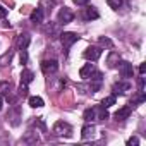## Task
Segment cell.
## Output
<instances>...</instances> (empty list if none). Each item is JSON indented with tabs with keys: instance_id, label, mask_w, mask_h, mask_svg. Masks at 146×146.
I'll return each mask as SVG.
<instances>
[{
	"instance_id": "cell-1",
	"label": "cell",
	"mask_w": 146,
	"mask_h": 146,
	"mask_svg": "<svg viewBox=\"0 0 146 146\" xmlns=\"http://www.w3.org/2000/svg\"><path fill=\"white\" fill-rule=\"evenodd\" d=\"M53 134H55V136L70 137L72 127H70V124H67V122H64V120H57V122L53 124Z\"/></svg>"
},
{
	"instance_id": "cell-2",
	"label": "cell",
	"mask_w": 146,
	"mask_h": 146,
	"mask_svg": "<svg viewBox=\"0 0 146 146\" xmlns=\"http://www.w3.org/2000/svg\"><path fill=\"white\" fill-rule=\"evenodd\" d=\"M58 36H60V41H62V46H64V52H65V53L69 52V48H70L72 45L79 40V36H78L76 33H60Z\"/></svg>"
},
{
	"instance_id": "cell-3",
	"label": "cell",
	"mask_w": 146,
	"mask_h": 146,
	"mask_svg": "<svg viewBox=\"0 0 146 146\" xmlns=\"http://www.w3.org/2000/svg\"><path fill=\"white\" fill-rule=\"evenodd\" d=\"M102 48L100 46H88L84 52H83V57L86 58V60H91V62H96L100 57H102Z\"/></svg>"
},
{
	"instance_id": "cell-4",
	"label": "cell",
	"mask_w": 146,
	"mask_h": 146,
	"mask_svg": "<svg viewBox=\"0 0 146 146\" xmlns=\"http://www.w3.org/2000/svg\"><path fill=\"white\" fill-rule=\"evenodd\" d=\"M40 67H41V70H43V74H55L57 72V69H58V64H57V60H43L41 64H40Z\"/></svg>"
},
{
	"instance_id": "cell-5",
	"label": "cell",
	"mask_w": 146,
	"mask_h": 146,
	"mask_svg": "<svg viewBox=\"0 0 146 146\" xmlns=\"http://www.w3.org/2000/svg\"><path fill=\"white\" fill-rule=\"evenodd\" d=\"M72 19H74V14H72L70 9L62 7V9L58 11V24H69Z\"/></svg>"
},
{
	"instance_id": "cell-6",
	"label": "cell",
	"mask_w": 146,
	"mask_h": 146,
	"mask_svg": "<svg viewBox=\"0 0 146 146\" xmlns=\"http://www.w3.org/2000/svg\"><path fill=\"white\" fill-rule=\"evenodd\" d=\"M131 90V83H127V81H119V83H115L113 86H112V91H113V95L117 96V95H124L125 91H129Z\"/></svg>"
},
{
	"instance_id": "cell-7",
	"label": "cell",
	"mask_w": 146,
	"mask_h": 146,
	"mask_svg": "<svg viewBox=\"0 0 146 146\" xmlns=\"http://www.w3.org/2000/svg\"><path fill=\"white\" fill-rule=\"evenodd\" d=\"M119 72H120L122 78H132V72H134L132 70V64L131 62H125V60L120 62L119 64Z\"/></svg>"
},
{
	"instance_id": "cell-8",
	"label": "cell",
	"mask_w": 146,
	"mask_h": 146,
	"mask_svg": "<svg viewBox=\"0 0 146 146\" xmlns=\"http://www.w3.org/2000/svg\"><path fill=\"white\" fill-rule=\"evenodd\" d=\"M29 43H31V36H29L28 33L19 35V38H17V48H19V50H26V48L29 46Z\"/></svg>"
},
{
	"instance_id": "cell-9",
	"label": "cell",
	"mask_w": 146,
	"mask_h": 146,
	"mask_svg": "<svg viewBox=\"0 0 146 146\" xmlns=\"http://www.w3.org/2000/svg\"><path fill=\"white\" fill-rule=\"evenodd\" d=\"M129 115H131V107H122V108H119L115 112V120L117 122H122V120L129 119Z\"/></svg>"
},
{
	"instance_id": "cell-10",
	"label": "cell",
	"mask_w": 146,
	"mask_h": 146,
	"mask_svg": "<svg viewBox=\"0 0 146 146\" xmlns=\"http://www.w3.org/2000/svg\"><path fill=\"white\" fill-rule=\"evenodd\" d=\"M29 19H31V23H35V24H41V23H43V9H41V7L35 9V11L31 12Z\"/></svg>"
},
{
	"instance_id": "cell-11",
	"label": "cell",
	"mask_w": 146,
	"mask_h": 146,
	"mask_svg": "<svg viewBox=\"0 0 146 146\" xmlns=\"http://www.w3.org/2000/svg\"><path fill=\"white\" fill-rule=\"evenodd\" d=\"M33 79H35L33 70H29V69H23V72H21V83L29 84V83H33Z\"/></svg>"
},
{
	"instance_id": "cell-12",
	"label": "cell",
	"mask_w": 146,
	"mask_h": 146,
	"mask_svg": "<svg viewBox=\"0 0 146 146\" xmlns=\"http://www.w3.org/2000/svg\"><path fill=\"white\" fill-rule=\"evenodd\" d=\"M95 136V125L93 124H86L84 127H83V131H81V137L83 139H90V137H93Z\"/></svg>"
},
{
	"instance_id": "cell-13",
	"label": "cell",
	"mask_w": 146,
	"mask_h": 146,
	"mask_svg": "<svg viewBox=\"0 0 146 146\" xmlns=\"http://www.w3.org/2000/svg\"><path fill=\"white\" fill-rule=\"evenodd\" d=\"M95 67H93V64H86V65H83L81 69H79V76L83 78V79H90V74H91V70H93Z\"/></svg>"
},
{
	"instance_id": "cell-14",
	"label": "cell",
	"mask_w": 146,
	"mask_h": 146,
	"mask_svg": "<svg viewBox=\"0 0 146 146\" xmlns=\"http://www.w3.org/2000/svg\"><path fill=\"white\" fill-rule=\"evenodd\" d=\"M110 115H108V112H107V108H103L102 105L98 107V108H95V119H98V120H107Z\"/></svg>"
},
{
	"instance_id": "cell-15",
	"label": "cell",
	"mask_w": 146,
	"mask_h": 146,
	"mask_svg": "<svg viewBox=\"0 0 146 146\" xmlns=\"http://www.w3.org/2000/svg\"><path fill=\"white\" fill-rule=\"evenodd\" d=\"M98 17H100V14H98V11L95 7H88L86 9V12H84V19L86 21H93V19H98Z\"/></svg>"
},
{
	"instance_id": "cell-16",
	"label": "cell",
	"mask_w": 146,
	"mask_h": 146,
	"mask_svg": "<svg viewBox=\"0 0 146 146\" xmlns=\"http://www.w3.org/2000/svg\"><path fill=\"white\" fill-rule=\"evenodd\" d=\"M119 60H120V55L117 52H110V55L107 58V64H108V67H117Z\"/></svg>"
},
{
	"instance_id": "cell-17",
	"label": "cell",
	"mask_w": 146,
	"mask_h": 146,
	"mask_svg": "<svg viewBox=\"0 0 146 146\" xmlns=\"http://www.w3.org/2000/svg\"><path fill=\"white\" fill-rule=\"evenodd\" d=\"M43 105H45V102H43L41 96H29V107H33V108H41Z\"/></svg>"
},
{
	"instance_id": "cell-18",
	"label": "cell",
	"mask_w": 146,
	"mask_h": 146,
	"mask_svg": "<svg viewBox=\"0 0 146 146\" xmlns=\"http://www.w3.org/2000/svg\"><path fill=\"white\" fill-rule=\"evenodd\" d=\"M144 100H146L144 93H143V91H139V93H137V96H134V98L129 102V107H136V105H139V103H144Z\"/></svg>"
},
{
	"instance_id": "cell-19",
	"label": "cell",
	"mask_w": 146,
	"mask_h": 146,
	"mask_svg": "<svg viewBox=\"0 0 146 146\" xmlns=\"http://www.w3.org/2000/svg\"><path fill=\"white\" fill-rule=\"evenodd\" d=\"M115 102H117V96H115V95H110V96H105V98L102 100V107H103V108H108V107H112V105H115Z\"/></svg>"
},
{
	"instance_id": "cell-20",
	"label": "cell",
	"mask_w": 146,
	"mask_h": 146,
	"mask_svg": "<svg viewBox=\"0 0 146 146\" xmlns=\"http://www.w3.org/2000/svg\"><path fill=\"white\" fill-rule=\"evenodd\" d=\"M83 119H84L86 122L95 120V108H86V110H84V113H83Z\"/></svg>"
},
{
	"instance_id": "cell-21",
	"label": "cell",
	"mask_w": 146,
	"mask_h": 146,
	"mask_svg": "<svg viewBox=\"0 0 146 146\" xmlns=\"http://www.w3.org/2000/svg\"><path fill=\"white\" fill-rule=\"evenodd\" d=\"M107 4L113 9V11H119L122 7V0H107Z\"/></svg>"
},
{
	"instance_id": "cell-22",
	"label": "cell",
	"mask_w": 146,
	"mask_h": 146,
	"mask_svg": "<svg viewBox=\"0 0 146 146\" xmlns=\"http://www.w3.org/2000/svg\"><path fill=\"white\" fill-rule=\"evenodd\" d=\"M9 88H11V83L2 81L0 83V95H9Z\"/></svg>"
},
{
	"instance_id": "cell-23",
	"label": "cell",
	"mask_w": 146,
	"mask_h": 146,
	"mask_svg": "<svg viewBox=\"0 0 146 146\" xmlns=\"http://www.w3.org/2000/svg\"><path fill=\"white\" fill-rule=\"evenodd\" d=\"M100 45H102V46H107V48H112V46H113L112 40H110V38H107V36H105V38H103V36L100 38Z\"/></svg>"
},
{
	"instance_id": "cell-24",
	"label": "cell",
	"mask_w": 146,
	"mask_h": 146,
	"mask_svg": "<svg viewBox=\"0 0 146 146\" xmlns=\"http://www.w3.org/2000/svg\"><path fill=\"white\" fill-rule=\"evenodd\" d=\"M12 60V52H9V53H5L2 58H0V65H7L9 62Z\"/></svg>"
},
{
	"instance_id": "cell-25",
	"label": "cell",
	"mask_w": 146,
	"mask_h": 146,
	"mask_svg": "<svg viewBox=\"0 0 146 146\" xmlns=\"http://www.w3.org/2000/svg\"><path fill=\"white\" fill-rule=\"evenodd\" d=\"M90 78H91V81H100L102 83V72H98V70H91V74H90Z\"/></svg>"
},
{
	"instance_id": "cell-26",
	"label": "cell",
	"mask_w": 146,
	"mask_h": 146,
	"mask_svg": "<svg viewBox=\"0 0 146 146\" xmlns=\"http://www.w3.org/2000/svg\"><path fill=\"white\" fill-rule=\"evenodd\" d=\"M19 60H21V64H23V65H26V64H28V52H26V50H21Z\"/></svg>"
},
{
	"instance_id": "cell-27",
	"label": "cell",
	"mask_w": 146,
	"mask_h": 146,
	"mask_svg": "<svg viewBox=\"0 0 146 146\" xmlns=\"http://www.w3.org/2000/svg\"><path fill=\"white\" fill-rule=\"evenodd\" d=\"M19 96H28V84L21 83V86H19Z\"/></svg>"
},
{
	"instance_id": "cell-28",
	"label": "cell",
	"mask_w": 146,
	"mask_h": 146,
	"mask_svg": "<svg viewBox=\"0 0 146 146\" xmlns=\"http://www.w3.org/2000/svg\"><path fill=\"white\" fill-rule=\"evenodd\" d=\"M137 144H139V139L136 136H132V137L127 139V146H137Z\"/></svg>"
},
{
	"instance_id": "cell-29",
	"label": "cell",
	"mask_w": 146,
	"mask_h": 146,
	"mask_svg": "<svg viewBox=\"0 0 146 146\" xmlns=\"http://www.w3.org/2000/svg\"><path fill=\"white\" fill-rule=\"evenodd\" d=\"M5 16H7V9L4 5H0V19H4Z\"/></svg>"
},
{
	"instance_id": "cell-30",
	"label": "cell",
	"mask_w": 146,
	"mask_h": 146,
	"mask_svg": "<svg viewBox=\"0 0 146 146\" xmlns=\"http://www.w3.org/2000/svg\"><path fill=\"white\" fill-rule=\"evenodd\" d=\"M72 2H74L76 5H86V4H88V0H72Z\"/></svg>"
},
{
	"instance_id": "cell-31",
	"label": "cell",
	"mask_w": 146,
	"mask_h": 146,
	"mask_svg": "<svg viewBox=\"0 0 146 146\" xmlns=\"http://www.w3.org/2000/svg\"><path fill=\"white\" fill-rule=\"evenodd\" d=\"M144 70H146V65L141 64V65H139V74H141V76H144Z\"/></svg>"
},
{
	"instance_id": "cell-32",
	"label": "cell",
	"mask_w": 146,
	"mask_h": 146,
	"mask_svg": "<svg viewBox=\"0 0 146 146\" xmlns=\"http://www.w3.org/2000/svg\"><path fill=\"white\" fill-rule=\"evenodd\" d=\"M2 107H4V96L0 95V110H2Z\"/></svg>"
}]
</instances>
